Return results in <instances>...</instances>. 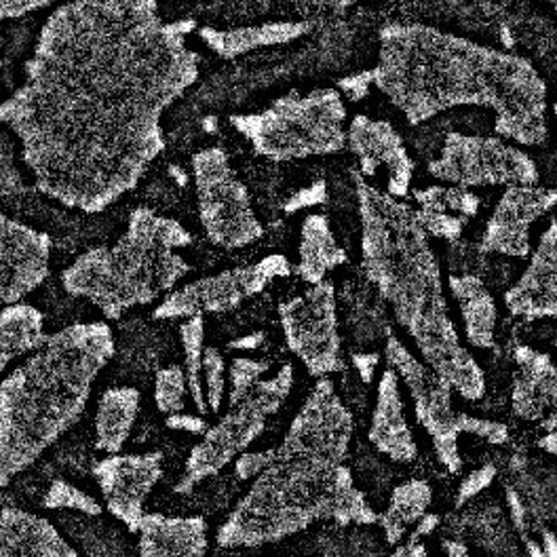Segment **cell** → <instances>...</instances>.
<instances>
[{"mask_svg": "<svg viewBox=\"0 0 557 557\" xmlns=\"http://www.w3.org/2000/svg\"><path fill=\"white\" fill-rule=\"evenodd\" d=\"M114 352L108 323H72L49 334L0 381V487L30 469L83 417Z\"/></svg>", "mask_w": 557, "mask_h": 557, "instance_id": "5", "label": "cell"}, {"mask_svg": "<svg viewBox=\"0 0 557 557\" xmlns=\"http://www.w3.org/2000/svg\"><path fill=\"white\" fill-rule=\"evenodd\" d=\"M494 480H496V467L494 465H482L480 469H475L469 475H465V480L460 482L458 492H456V500H454L456 509H462L473 498H478L484 490L492 486Z\"/></svg>", "mask_w": 557, "mask_h": 557, "instance_id": "38", "label": "cell"}, {"mask_svg": "<svg viewBox=\"0 0 557 557\" xmlns=\"http://www.w3.org/2000/svg\"><path fill=\"white\" fill-rule=\"evenodd\" d=\"M42 507L51 511H76L87 518H100L104 511V505L96 496L66 480H53L49 484L42 496Z\"/></svg>", "mask_w": 557, "mask_h": 557, "instance_id": "33", "label": "cell"}, {"mask_svg": "<svg viewBox=\"0 0 557 557\" xmlns=\"http://www.w3.org/2000/svg\"><path fill=\"white\" fill-rule=\"evenodd\" d=\"M556 11H557V7H556Z\"/></svg>", "mask_w": 557, "mask_h": 557, "instance_id": "55", "label": "cell"}, {"mask_svg": "<svg viewBox=\"0 0 557 557\" xmlns=\"http://www.w3.org/2000/svg\"><path fill=\"white\" fill-rule=\"evenodd\" d=\"M511 484L522 494L530 513L543 522L557 516V467L532 465L528 458H516L511 465Z\"/></svg>", "mask_w": 557, "mask_h": 557, "instance_id": "30", "label": "cell"}, {"mask_svg": "<svg viewBox=\"0 0 557 557\" xmlns=\"http://www.w3.org/2000/svg\"><path fill=\"white\" fill-rule=\"evenodd\" d=\"M141 393L134 386H112L102 393L96 412V448L123 453L138 420Z\"/></svg>", "mask_w": 557, "mask_h": 557, "instance_id": "27", "label": "cell"}, {"mask_svg": "<svg viewBox=\"0 0 557 557\" xmlns=\"http://www.w3.org/2000/svg\"><path fill=\"white\" fill-rule=\"evenodd\" d=\"M518 372L511 384V410L543 431L557 429V366L556 361L532 347H518Z\"/></svg>", "mask_w": 557, "mask_h": 557, "instance_id": "19", "label": "cell"}, {"mask_svg": "<svg viewBox=\"0 0 557 557\" xmlns=\"http://www.w3.org/2000/svg\"><path fill=\"white\" fill-rule=\"evenodd\" d=\"M448 287L458 302L467 343L482 350L494 348L498 309L486 283L475 275H453Z\"/></svg>", "mask_w": 557, "mask_h": 557, "instance_id": "26", "label": "cell"}, {"mask_svg": "<svg viewBox=\"0 0 557 557\" xmlns=\"http://www.w3.org/2000/svg\"><path fill=\"white\" fill-rule=\"evenodd\" d=\"M374 81H372V72L370 70H363V72H357V74H350L338 81V91L348 98L350 102H361L370 96V89H372Z\"/></svg>", "mask_w": 557, "mask_h": 557, "instance_id": "40", "label": "cell"}, {"mask_svg": "<svg viewBox=\"0 0 557 557\" xmlns=\"http://www.w3.org/2000/svg\"><path fill=\"white\" fill-rule=\"evenodd\" d=\"M264 341H267V334H264V332H251V334H247V336L231 341L228 348H231V350H258V348L264 345Z\"/></svg>", "mask_w": 557, "mask_h": 557, "instance_id": "46", "label": "cell"}, {"mask_svg": "<svg viewBox=\"0 0 557 557\" xmlns=\"http://www.w3.org/2000/svg\"><path fill=\"white\" fill-rule=\"evenodd\" d=\"M361 264L368 281L391 305L397 323L414 341L424 363L467 401L486 395V376L454 325L440 260L417 218V209L352 174Z\"/></svg>", "mask_w": 557, "mask_h": 557, "instance_id": "4", "label": "cell"}, {"mask_svg": "<svg viewBox=\"0 0 557 557\" xmlns=\"http://www.w3.org/2000/svg\"><path fill=\"white\" fill-rule=\"evenodd\" d=\"M433 503V490L424 480H408L391 492L388 507L379 513L384 541L391 547H399L406 541L408 528L426 513Z\"/></svg>", "mask_w": 557, "mask_h": 557, "instance_id": "29", "label": "cell"}, {"mask_svg": "<svg viewBox=\"0 0 557 557\" xmlns=\"http://www.w3.org/2000/svg\"><path fill=\"white\" fill-rule=\"evenodd\" d=\"M55 0H0V24L40 11Z\"/></svg>", "mask_w": 557, "mask_h": 557, "instance_id": "41", "label": "cell"}, {"mask_svg": "<svg viewBox=\"0 0 557 557\" xmlns=\"http://www.w3.org/2000/svg\"><path fill=\"white\" fill-rule=\"evenodd\" d=\"M345 123L347 104L332 87L292 91L260 112L231 114V125L253 152L275 163L341 152L347 146Z\"/></svg>", "mask_w": 557, "mask_h": 557, "instance_id": "7", "label": "cell"}, {"mask_svg": "<svg viewBox=\"0 0 557 557\" xmlns=\"http://www.w3.org/2000/svg\"><path fill=\"white\" fill-rule=\"evenodd\" d=\"M505 307L523 321L557 319V218L549 222L530 262L505 294Z\"/></svg>", "mask_w": 557, "mask_h": 557, "instance_id": "18", "label": "cell"}, {"mask_svg": "<svg viewBox=\"0 0 557 557\" xmlns=\"http://www.w3.org/2000/svg\"><path fill=\"white\" fill-rule=\"evenodd\" d=\"M460 431L467 435H475L480 440H486L492 446H505L509 442V429L507 424L490 418L473 417L467 412H460Z\"/></svg>", "mask_w": 557, "mask_h": 557, "instance_id": "37", "label": "cell"}, {"mask_svg": "<svg viewBox=\"0 0 557 557\" xmlns=\"http://www.w3.org/2000/svg\"><path fill=\"white\" fill-rule=\"evenodd\" d=\"M269 368H271L269 361L235 357L233 363L228 366V381H231L228 406H237L239 401H244L245 397L251 393V388L269 372Z\"/></svg>", "mask_w": 557, "mask_h": 557, "instance_id": "35", "label": "cell"}, {"mask_svg": "<svg viewBox=\"0 0 557 557\" xmlns=\"http://www.w3.org/2000/svg\"><path fill=\"white\" fill-rule=\"evenodd\" d=\"M444 552H446L448 557H475L469 552V547L465 543H460V541H446L444 543Z\"/></svg>", "mask_w": 557, "mask_h": 557, "instance_id": "48", "label": "cell"}, {"mask_svg": "<svg viewBox=\"0 0 557 557\" xmlns=\"http://www.w3.org/2000/svg\"><path fill=\"white\" fill-rule=\"evenodd\" d=\"M292 264L283 253H271L253 264L226 269L190 281L168 294L154 309V319H190L228 313L245 300L262 294L275 278L289 277Z\"/></svg>", "mask_w": 557, "mask_h": 557, "instance_id": "13", "label": "cell"}, {"mask_svg": "<svg viewBox=\"0 0 557 557\" xmlns=\"http://www.w3.org/2000/svg\"><path fill=\"white\" fill-rule=\"evenodd\" d=\"M294 388V366L283 363L275 376L262 379L251 393L215 424H209L201 442L190 450L184 475L175 484V494H188L209 478L222 473L233 460L249 450L264 433L267 420L275 417Z\"/></svg>", "mask_w": 557, "mask_h": 557, "instance_id": "8", "label": "cell"}, {"mask_svg": "<svg viewBox=\"0 0 557 557\" xmlns=\"http://www.w3.org/2000/svg\"><path fill=\"white\" fill-rule=\"evenodd\" d=\"M374 87L418 127L460 106L494 112V132L518 146L549 138L547 85L525 58L422 24L379 36Z\"/></svg>", "mask_w": 557, "mask_h": 557, "instance_id": "2", "label": "cell"}, {"mask_svg": "<svg viewBox=\"0 0 557 557\" xmlns=\"http://www.w3.org/2000/svg\"><path fill=\"white\" fill-rule=\"evenodd\" d=\"M51 249L47 233L0 211V307L22 302L45 283Z\"/></svg>", "mask_w": 557, "mask_h": 557, "instance_id": "15", "label": "cell"}, {"mask_svg": "<svg viewBox=\"0 0 557 557\" xmlns=\"http://www.w3.org/2000/svg\"><path fill=\"white\" fill-rule=\"evenodd\" d=\"M347 251L336 242L330 220L321 213H311L300 226L298 264L296 273L309 285L323 283L325 277L347 264Z\"/></svg>", "mask_w": 557, "mask_h": 557, "instance_id": "25", "label": "cell"}, {"mask_svg": "<svg viewBox=\"0 0 557 557\" xmlns=\"http://www.w3.org/2000/svg\"><path fill=\"white\" fill-rule=\"evenodd\" d=\"M104 509L123 523L132 534H138L144 505L150 492L163 478V453L108 454L91 467Z\"/></svg>", "mask_w": 557, "mask_h": 557, "instance_id": "14", "label": "cell"}, {"mask_svg": "<svg viewBox=\"0 0 557 557\" xmlns=\"http://www.w3.org/2000/svg\"><path fill=\"white\" fill-rule=\"evenodd\" d=\"M199 220L209 242L222 249H242L264 235L251 195L233 170L226 150L209 146L193 157Z\"/></svg>", "mask_w": 557, "mask_h": 557, "instance_id": "9", "label": "cell"}, {"mask_svg": "<svg viewBox=\"0 0 557 557\" xmlns=\"http://www.w3.org/2000/svg\"><path fill=\"white\" fill-rule=\"evenodd\" d=\"M327 199V188H325V182H313L311 186L302 188L300 193H296L285 206L283 211L285 213H296V211H302V209L313 208V206H321L325 203Z\"/></svg>", "mask_w": 557, "mask_h": 557, "instance_id": "39", "label": "cell"}, {"mask_svg": "<svg viewBox=\"0 0 557 557\" xmlns=\"http://www.w3.org/2000/svg\"><path fill=\"white\" fill-rule=\"evenodd\" d=\"M195 20L159 0H69L42 24L24 83L0 102L36 190L96 215L165 150L163 116L199 81Z\"/></svg>", "mask_w": 557, "mask_h": 557, "instance_id": "1", "label": "cell"}, {"mask_svg": "<svg viewBox=\"0 0 557 557\" xmlns=\"http://www.w3.org/2000/svg\"><path fill=\"white\" fill-rule=\"evenodd\" d=\"M417 218L424 233L433 239L456 242L480 211V197L469 188L454 184H435L414 190Z\"/></svg>", "mask_w": 557, "mask_h": 557, "instance_id": "23", "label": "cell"}, {"mask_svg": "<svg viewBox=\"0 0 557 557\" xmlns=\"http://www.w3.org/2000/svg\"><path fill=\"white\" fill-rule=\"evenodd\" d=\"M350 361L359 374V381L363 384H370L374 381V372L381 363V355L379 352H352Z\"/></svg>", "mask_w": 557, "mask_h": 557, "instance_id": "44", "label": "cell"}, {"mask_svg": "<svg viewBox=\"0 0 557 557\" xmlns=\"http://www.w3.org/2000/svg\"><path fill=\"white\" fill-rule=\"evenodd\" d=\"M165 426L172 431H182L190 435H206L209 429L208 420L201 414H186V412H175L165 417Z\"/></svg>", "mask_w": 557, "mask_h": 557, "instance_id": "43", "label": "cell"}, {"mask_svg": "<svg viewBox=\"0 0 557 557\" xmlns=\"http://www.w3.org/2000/svg\"><path fill=\"white\" fill-rule=\"evenodd\" d=\"M325 557H330V556H325Z\"/></svg>", "mask_w": 557, "mask_h": 557, "instance_id": "54", "label": "cell"}, {"mask_svg": "<svg viewBox=\"0 0 557 557\" xmlns=\"http://www.w3.org/2000/svg\"><path fill=\"white\" fill-rule=\"evenodd\" d=\"M435 180L462 188L484 186H532L541 174L534 159L498 136H469L450 132L444 138L440 157L426 165Z\"/></svg>", "mask_w": 557, "mask_h": 557, "instance_id": "10", "label": "cell"}, {"mask_svg": "<svg viewBox=\"0 0 557 557\" xmlns=\"http://www.w3.org/2000/svg\"><path fill=\"white\" fill-rule=\"evenodd\" d=\"M554 114H556V125H557V102L554 104Z\"/></svg>", "mask_w": 557, "mask_h": 557, "instance_id": "52", "label": "cell"}, {"mask_svg": "<svg viewBox=\"0 0 557 557\" xmlns=\"http://www.w3.org/2000/svg\"><path fill=\"white\" fill-rule=\"evenodd\" d=\"M188 397V384L182 366H168L154 376V406L161 414L170 417L184 412Z\"/></svg>", "mask_w": 557, "mask_h": 557, "instance_id": "34", "label": "cell"}, {"mask_svg": "<svg viewBox=\"0 0 557 557\" xmlns=\"http://www.w3.org/2000/svg\"><path fill=\"white\" fill-rule=\"evenodd\" d=\"M368 442L391 462L408 465L418 456L417 440L406 418L401 383L393 368L381 374Z\"/></svg>", "mask_w": 557, "mask_h": 557, "instance_id": "20", "label": "cell"}, {"mask_svg": "<svg viewBox=\"0 0 557 557\" xmlns=\"http://www.w3.org/2000/svg\"><path fill=\"white\" fill-rule=\"evenodd\" d=\"M201 40L222 60H235L245 53L289 45L311 33L309 22H269L242 28H197Z\"/></svg>", "mask_w": 557, "mask_h": 557, "instance_id": "24", "label": "cell"}, {"mask_svg": "<svg viewBox=\"0 0 557 557\" xmlns=\"http://www.w3.org/2000/svg\"><path fill=\"white\" fill-rule=\"evenodd\" d=\"M557 206V190L547 186H509L487 218L480 249L507 258H528L532 253V224Z\"/></svg>", "mask_w": 557, "mask_h": 557, "instance_id": "17", "label": "cell"}, {"mask_svg": "<svg viewBox=\"0 0 557 557\" xmlns=\"http://www.w3.org/2000/svg\"><path fill=\"white\" fill-rule=\"evenodd\" d=\"M347 146L359 161V175L363 180H376L383 174L384 193L395 199L408 197L417 163L388 121L357 114L348 125Z\"/></svg>", "mask_w": 557, "mask_h": 557, "instance_id": "16", "label": "cell"}, {"mask_svg": "<svg viewBox=\"0 0 557 557\" xmlns=\"http://www.w3.org/2000/svg\"><path fill=\"white\" fill-rule=\"evenodd\" d=\"M278 321L287 348L311 376L330 379L345 372L336 287L332 281L325 278L305 294L281 302Z\"/></svg>", "mask_w": 557, "mask_h": 557, "instance_id": "11", "label": "cell"}, {"mask_svg": "<svg viewBox=\"0 0 557 557\" xmlns=\"http://www.w3.org/2000/svg\"><path fill=\"white\" fill-rule=\"evenodd\" d=\"M208 532L201 516L146 513L138 528L139 557H208Z\"/></svg>", "mask_w": 557, "mask_h": 557, "instance_id": "21", "label": "cell"}, {"mask_svg": "<svg viewBox=\"0 0 557 557\" xmlns=\"http://www.w3.org/2000/svg\"><path fill=\"white\" fill-rule=\"evenodd\" d=\"M0 557H81L47 518L24 509L0 511Z\"/></svg>", "mask_w": 557, "mask_h": 557, "instance_id": "22", "label": "cell"}, {"mask_svg": "<svg viewBox=\"0 0 557 557\" xmlns=\"http://www.w3.org/2000/svg\"><path fill=\"white\" fill-rule=\"evenodd\" d=\"M0 49H2V42H0Z\"/></svg>", "mask_w": 557, "mask_h": 557, "instance_id": "53", "label": "cell"}, {"mask_svg": "<svg viewBox=\"0 0 557 557\" xmlns=\"http://www.w3.org/2000/svg\"><path fill=\"white\" fill-rule=\"evenodd\" d=\"M357 2H361V0H336V4H338L341 9H347V7H352V4H357Z\"/></svg>", "mask_w": 557, "mask_h": 557, "instance_id": "50", "label": "cell"}, {"mask_svg": "<svg viewBox=\"0 0 557 557\" xmlns=\"http://www.w3.org/2000/svg\"><path fill=\"white\" fill-rule=\"evenodd\" d=\"M49 334H45V314L28 302H13L0 311V372L22 357L33 355L42 347Z\"/></svg>", "mask_w": 557, "mask_h": 557, "instance_id": "28", "label": "cell"}, {"mask_svg": "<svg viewBox=\"0 0 557 557\" xmlns=\"http://www.w3.org/2000/svg\"><path fill=\"white\" fill-rule=\"evenodd\" d=\"M391 557H429L422 543H401Z\"/></svg>", "mask_w": 557, "mask_h": 557, "instance_id": "47", "label": "cell"}, {"mask_svg": "<svg viewBox=\"0 0 557 557\" xmlns=\"http://www.w3.org/2000/svg\"><path fill=\"white\" fill-rule=\"evenodd\" d=\"M343 557H391L383 556L376 536H368L363 532H350L347 539V549L343 552Z\"/></svg>", "mask_w": 557, "mask_h": 557, "instance_id": "42", "label": "cell"}, {"mask_svg": "<svg viewBox=\"0 0 557 557\" xmlns=\"http://www.w3.org/2000/svg\"><path fill=\"white\" fill-rule=\"evenodd\" d=\"M539 448L543 453L552 454L557 458V429L556 431H547L541 440H539Z\"/></svg>", "mask_w": 557, "mask_h": 557, "instance_id": "49", "label": "cell"}, {"mask_svg": "<svg viewBox=\"0 0 557 557\" xmlns=\"http://www.w3.org/2000/svg\"><path fill=\"white\" fill-rule=\"evenodd\" d=\"M193 233L170 215L136 208L125 233L112 245L83 251L62 273L64 292L91 302L108 321L172 294L190 273L180 253Z\"/></svg>", "mask_w": 557, "mask_h": 557, "instance_id": "6", "label": "cell"}, {"mask_svg": "<svg viewBox=\"0 0 557 557\" xmlns=\"http://www.w3.org/2000/svg\"><path fill=\"white\" fill-rule=\"evenodd\" d=\"M543 2H549V4H554V7H557V0H543Z\"/></svg>", "mask_w": 557, "mask_h": 557, "instance_id": "51", "label": "cell"}, {"mask_svg": "<svg viewBox=\"0 0 557 557\" xmlns=\"http://www.w3.org/2000/svg\"><path fill=\"white\" fill-rule=\"evenodd\" d=\"M384 357L388 368H393L399 381H404L408 386L418 424L431 437L437 460L448 473H458L462 467L458 448L462 431L460 412H454L453 408V384L442 379L431 366L420 361L417 355L393 334L386 338Z\"/></svg>", "mask_w": 557, "mask_h": 557, "instance_id": "12", "label": "cell"}, {"mask_svg": "<svg viewBox=\"0 0 557 557\" xmlns=\"http://www.w3.org/2000/svg\"><path fill=\"white\" fill-rule=\"evenodd\" d=\"M352 429V414L334 383L319 379L283 442L269 448L267 469L218 528L215 543L224 549L262 547L317 522L379 523L347 465Z\"/></svg>", "mask_w": 557, "mask_h": 557, "instance_id": "3", "label": "cell"}, {"mask_svg": "<svg viewBox=\"0 0 557 557\" xmlns=\"http://www.w3.org/2000/svg\"><path fill=\"white\" fill-rule=\"evenodd\" d=\"M471 536L486 556L520 557V541L511 528L509 518L496 505H492V509L484 507V511L473 513Z\"/></svg>", "mask_w": 557, "mask_h": 557, "instance_id": "32", "label": "cell"}, {"mask_svg": "<svg viewBox=\"0 0 557 557\" xmlns=\"http://www.w3.org/2000/svg\"><path fill=\"white\" fill-rule=\"evenodd\" d=\"M442 525V518L437 513H424L414 525H412V532L408 534V539L404 543H420L422 539L431 536L437 528Z\"/></svg>", "mask_w": 557, "mask_h": 557, "instance_id": "45", "label": "cell"}, {"mask_svg": "<svg viewBox=\"0 0 557 557\" xmlns=\"http://www.w3.org/2000/svg\"><path fill=\"white\" fill-rule=\"evenodd\" d=\"M226 361L220 348L206 347L203 355V386H206V399H208L209 412L218 414L222 410L224 397H226Z\"/></svg>", "mask_w": 557, "mask_h": 557, "instance_id": "36", "label": "cell"}, {"mask_svg": "<svg viewBox=\"0 0 557 557\" xmlns=\"http://www.w3.org/2000/svg\"><path fill=\"white\" fill-rule=\"evenodd\" d=\"M180 343L184 352V374L188 384V397L197 412L206 417L209 412L203 386V355H206V317L184 319L180 325Z\"/></svg>", "mask_w": 557, "mask_h": 557, "instance_id": "31", "label": "cell"}]
</instances>
